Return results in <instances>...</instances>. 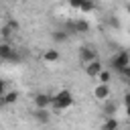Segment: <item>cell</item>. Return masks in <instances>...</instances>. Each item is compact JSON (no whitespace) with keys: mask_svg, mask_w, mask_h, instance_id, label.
Returning a JSON list of instances; mask_svg holds the SVG:
<instances>
[{"mask_svg":"<svg viewBox=\"0 0 130 130\" xmlns=\"http://www.w3.org/2000/svg\"><path fill=\"white\" fill-rule=\"evenodd\" d=\"M71 104H73V95H71V91L61 89L59 93H55V95H53V104H51V106H53L55 110H59V112H61V110H67Z\"/></svg>","mask_w":130,"mask_h":130,"instance_id":"1","label":"cell"},{"mask_svg":"<svg viewBox=\"0 0 130 130\" xmlns=\"http://www.w3.org/2000/svg\"><path fill=\"white\" fill-rule=\"evenodd\" d=\"M130 65V53L128 51H120V53H116L114 57H112V67L116 69V71H122L124 67H128Z\"/></svg>","mask_w":130,"mask_h":130,"instance_id":"2","label":"cell"},{"mask_svg":"<svg viewBox=\"0 0 130 130\" xmlns=\"http://www.w3.org/2000/svg\"><path fill=\"white\" fill-rule=\"evenodd\" d=\"M102 69H104V67H102L100 59H93V61L85 63V75H87V77H98V73H100Z\"/></svg>","mask_w":130,"mask_h":130,"instance_id":"3","label":"cell"},{"mask_svg":"<svg viewBox=\"0 0 130 130\" xmlns=\"http://www.w3.org/2000/svg\"><path fill=\"white\" fill-rule=\"evenodd\" d=\"M79 59H81V63H89V61L98 59V53H95V49H91V47H81V49H79Z\"/></svg>","mask_w":130,"mask_h":130,"instance_id":"4","label":"cell"},{"mask_svg":"<svg viewBox=\"0 0 130 130\" xmlns=\"http://www.w3.org/2000/svg\"><path fill=\"white\" fill-rule=\"evenodd\" d=\"M0 59H4V61H14L16 59V53L8 43H0Z\"/></svg>","mask_w":130,"mask_h":130,"instance_id":"5","label":"cell"},{"mask_svg":"<svg viewBox=\"0 0 130 130\" xmlns=\"http://www.w3.org/2000/svg\"><path fill=\"white\" fill-rule=\"evenodd\" d=\"M69 4L81 12H91L93 10V2L91 0H69Z\"/></svg>","mask_w":130,"mask_h":130,"instance_id":"6","label":"cell"},{"mask_svg":"<svg viewBox=\"0 0 130 130\" xmlns=\"http://www.w3.org/2000/svg\"><path fill=\"white\" fill-rule=\"evenodd\" d=\"M51 104H53V95L51 93H39L35 98V106L37 108H51Z\"/></svg>","mask_w":130,"mask_h":130,"instance_id":"7","label":"cell"},{"mask_svg":"<svg viewBox=\"0 0 130 130\" xmlns=\"http://www.w3.org/2000/svg\"><path fill=\"white\" fill-rule=\"evenodd\" d=\"M93 95H95L98 100H108V98H110V87H108V83H98L95 89H93Z\"/></svg>","mask_w":130,"mask_h":130,"instance_id":"8","label":"cell"},{"mask_svg":"<svg viewBox=\"0 0 130 130\" xmlns=\"http://www.w3.org/2000/svg\"><path fill=\"white\" fill-rule=\"evenodd\" d=\"M89 28V24L85 20H75V22H69V30L71 32H85Z\"/></svg>","mask_w":130,"mask_h":130,"instance_id":"9","label":"cell"},{"mask_svg":"<svg viewBox=\"0 0 130 130\" xmlns=\"http://www.w3.org/2000/svg\"><path fill=\"white\" fill-rule=\"evenodd\" d=\"M32 116L37 120H41V122H49V108H37Z\"/></svg>","mask_w":130,"mask_h":130,"instance_id":"10","label":"cell"},{"mask_svg":"<svg viewBox=\"0 0 130 130\" xmlns=\"http://www.w3.org/2000/svg\"><path fill=\"white\" fill-rule=\"evenodd\" d=\"M43 59H45L47 63H55V61H59V53H57L55 49H49V51L43 53Z\"/></svg>","mask_w":130,"mask_h":130,"instance_id":"11","label":"cell"},{"mask_svg":"<svg viewBox=\"0 0 130 130\" xmlns=\"http://www.w3.org/2000/svg\"><path fill=\"white\" fill-rule=\"evenodd\" d=\"M16 100H18V91H8V93L2 95L0 102H2V104H14Z\"/></svg>","mask_w":130,"mask_h":130,"instance_id":"12","label":"cell"},{"mask_svg":"<svg viewBox=\"0 0 130 130\" xmlns=\"http://www.w3.org/2000/svg\"><path fill=\"white\" fill-rule=\"evenodd\" d=\"M12 35H14V30L10 28V24H2V26H0V37H2V39H6V41H8Z\"/></svg>","mask_w":130,"mask_h":130,"instance_id":"13","label":"cell"},{"mask_svg":"<svg viewBox=\"0 0 130 130\" xmlns=\"http://www.w3.org/2000/svg\"><path fill=\"white\" fill-rule=\"evenodd\" d=\"M110 77H112V73H110V71H104V69H102V71L98 73L100 83H108V81H110Z\"/></svg>","mask_w":130,"mask_h":130,"instance_id":"14","label":"cell"},{"mask_svg":"<svg viewBox=\"0 0 130 130\" xmlns=\"http://www.w3.org/2000/svg\"><path fill=\"white\" fill-rule=\"evenodd\" d=\"M104 112H106V116H112V114L116 112V102H108V104H106V110H104Z\"/></svg>","mask_w":130,"mask_h":130,"instance_id":"15","label":"cell"},{"mask_svg":"<svg viewBox=\"0 0 130 130\" xmlns=\"http://www.w3.org/2000/svg\"><path fill=\"white\" fill-rule=\"evenodd\" d=\"M104 128H108V130H112V128H118V120L110 118L108 122H104Z\"/></svg>","mask_w":130,"mask_h":130,"instance_id":"16","label":"cell"},{"mask_svg":"<svg viewBox=\"0 0 130 130\" xmlns=\"http://www.w3.org/2000/svg\"><path fill=\"white\" fill-rule=\"evenodd\" d=\"M8 24H10V28H12L14 32L18 30V22H16V20H8Z\"/></svg>","mask_w":130,"mask_h":130,"instance_id":"17","label":"cell"},{"mask_svg":"<svg viewBox=\"0 0 130 130\" xmlns=\"http://www.w3.org/2000/svg\"><path fill=\"white\" fill-rule=\"evenodd\" d=\"M124 104H126V106H130V93H126V98H124Z\"/></svg>","mask_w":130,"mask_h":130,"instance_id":"18","label":"cell"},{"mask_svg":"<svg viewBox=\"0 0 130 130\" xmlns=\"http://www.w3.org/2000/svg\"><path fill=\"white\" fill-rule=\"evenodd\" d=\"M2 95H4V83L0 81V98H2Z\"/></svg>","mask_w":130,"mask_h":130,"instance_id":"19","label":"cell"},{"mask_svg":"<svg viewBox=\"0 0 130 130\" xmlns=\"http://www.w3.org/2000/svg\"><path fill=\"white\" fill-rule=\"evenodd\" d=\"M126 114H128V116H130V106H126Z\"/></svg>","mask_w":130,"mask_h":130,"instance_id":"20","label":"cell"},{"mask_svg":"<svg viewBox=\"0 0 130 130\" xmlns=\"http://www.w3.org/2000/svg\"><path fill=\"white\" fill-rule=\"evenodd\" d=\"M126 83H128V87H130V75H128V77H126Z\"/></svg>","mask_w":130,"mask_h":130,"instance_id":"21","label":"cell"},{"mask_svg":"<svg viewBox=\"0 0 130 130\" xmlns=\"http://www.w3.org/2000/svg\"><path fill=\"white\" fill-rule=\"evenodd\" d=\"M128 12H130V4H128Z\"/></svg>","mask_w":130,"mask_h":130,"instance_id":"22","label":"cell"},{"mask_svg":"<svg viewBox=\"0 0 130 130\" xmlns=\"http://www.w3.org/2000/svg\"><path fill=\"white\" fill-rule=\"evenodd\" d=\"M0 26H2V24H0Z\"/></svg>","mask_w":130,"mask_h":130,"instance_id":"23","label":"cell"}]
</instances>
